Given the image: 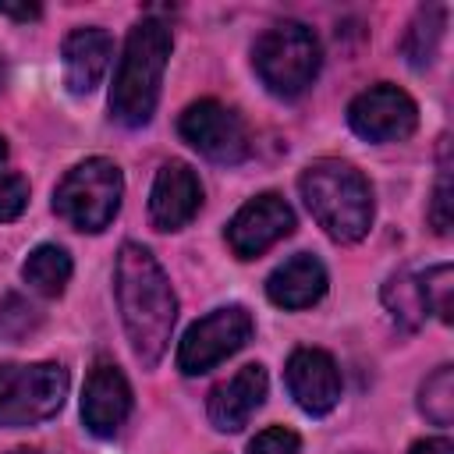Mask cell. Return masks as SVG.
Here are the masks:
<instances>
[{
	"label": "cell",
	"instance_id": "17",
	"mask_svg": "<svg viewBox=\"0 0 454 454\" xmlns=\"http://www.w3.org/2000/svg\"><path fill=\"white\" fill-rule=\"evenodd\" d=\"M21 277L32 291H39L46 298H57V294H64V287L71 280V255L60 245H39V248L28 252V259L21 266Z\"/></svg>",
	"mask_w": 454,
	"mask_h": 454
},
{
	"label": "cell",
	"instance_id": "23",
	"mask_svg": "<svg viewBox=\"0 0 454 454\" xmlns=\"http://www.w3.org/2000/svg\"><path fill=\"white\" fill-rule=\"evenodd\" d=\"M28 206V181L21 174H0V223H11Z\"/></svg>",
	"mask_w": 454,
	"mask_h": 454
},
{
	"label": "cell",
	"instance_id": "10",
	"mask_svg": "<svg viewBox=\"0 0 454 454\" xmlns=\"http://www.w3.org/2000/svg\"><path fill=\"white\" fill-rule=\"evenodd\" d=\"M291 231H294L291 206L277 192H266L234 213V220L227 223V245L238 259H255L259 252H266L270 245L287 238Z\"/></svg>",
	"mask_w": 454,
	"mask_h": 454
},
{
	"label": "cell",
	"instance_id": "28",
	"mask_svg": "<svg viewBox=\"0 0 454 454\" xmlns=\"http://www.w3.org/2000/svg\"><path fill=\"white\" fill-rule=\"evenodd\" d=\"M4 156H7V142L0 138V163H4Z\"/></svg>",
	"mask_w": 454,
	"mask_h": 454
},
{
	"label": "cell",
	"instance_id": "21",
	"mask_svg": "<svg viewBox=\"0 0 454 454\" xmlns=\"http://www.w3.org/2000/svg\"><path fill=\"white\" fill-rule=\"evenodd\" d=\"M419 287H422L426 309L436 312L440 323H450V291H454V273H450V266H447V262L429 266V270L419 277Z\"/></svg>",
	"mask_w": 454,
	"mask_h": 454
},
{
	"label": "cell",
	"instance_id": "2",
	"mask_svg": "<svg viewBox=\"0 0 454 454\" xmlns=\"http://www.w3.org/2000/svg\"><path fill=\"white\" fill-rule=\"evenodd\" d=\"M301 199L316 223L340 245L362 241L372 223V188L344 160H316L301 170Z\"/></svg>",
	"mask_w": 454,
	"mask_h": 454
},
{
	"label": "cell",
	"instance_id": "8",
	"mask_svg": "<svg viewBox=\"0 0 454 454\" xmlns=\"http://www.w3.org/2000/svg\"><path fill=\"white\" fill-rule=\"evenodd\" d=\"M177 131L192 149H199L213 163H241L252 149L241 117L216 99H199V103L184 106Z\"/></svg>",
	"mask_w": 454,
	"mask_h": 454
},
{
	"label": "cell",
	"instance_id": "6",
	"mask_svg": "<svg viewBox=\"0 0 454 454\" xmlns=\"http://www.w3.org/2000/svg\"><path fill=\"white\" fill-rule=\"evenodd\" d=\"M67 369L57 362L0 365V426H35L60 411Z\"/></svg>",
	"mask_w": 454,
	"mask_h": 454
},
{
	"label": "cell",
	"instance_id": "19",
	"mask_svg": "<svg viewBox=\"0 0 454 454\" xmlns=\"http://www.w3.org/2000/svg\"><path fill=\"white\" fill-rule=\"evenodd\" d=\"M383 305L387 312L394 316L397 326L404 330H419L426 323V298H422V287H419V277L411 273H394L387 284H383Z\"/></svg>",
	"mask_w": 454,
	"mask_h": 454
},
{
	"label": "cell",
	"instance_id": "24",
	"mask_svg": "<svg viewBox=\"0 0 454 454\" xmlns=\"http://www.w3.org/2000/svg\"><path fill=\"white\" fill-rule=\"evenodd\" d=\"M248 454H301V443L291 429L284 426H270L262 429L252 443H248Z\"/></svg>",
	"mask_w": 454,
	"mask_h": 454
},
{
	"label": "cell",
	"instance_id": "16",
	"mask_svg": "<svg viewBox=\"0 0 454 454\" xmlns=\"http://www.w3.org/2000/svg\"><path fill=\"white\" fill-rule=\"evenodd\" d=\"M266 294L280 309H309L326 294V270L316 255L298 252L270 273Z\"/></svg>",
	"mask_w": 454,
	"mask_h": 454
},
{
	"label": "cell",
	"instance_id": "7",
	"mask_svg": "<svg viewBox=\"0 0 454 454\" xmlns=\"http://www.w3.org/2000/svg\"><path fill=\"white\" fill-rule=\"evenodd\" d=\"M252 316L241 305H223L213 309L209 316H202L199 323L188 326V333L181 337L177 348V369L184 376H199L209 372L213 365H220L223 358H231L234 351H241L252 340Z\"/></svg>",
	"mask_w": 454,
	"mask_h": 454
},
{
	"label": "cell",
	"instance_id": "26",
	"mask_svg": "<svg viewBox=\"0 0 454 454\" xmlns=\"http://www.w3.org/2000/svg\"><path fill=\"white\" fill-rule=\"evenodd\" d=\"M408 454H454V443L447 436H429V440H419L411 443Z\"/></svg>",
	"mask_w": 454,
	"mask_h": 454
},
{
	"label": "cell",
	"instance_id": "1",
	"mask_svg": "<svg viewBox=\"0 0 454 454\" xmlns=\"http://www.w3.org/2000/svg\"><path fill=\"white\" fill-rule=\"evenodd\" d=\"M114 291H117V309H121L131 351L145 369H153L167 355L174 319H177V298L170 291V280L149 248L128 241L117 252Z\"/></svg>",
	"mask_w": 454,
	"mask_h": 454
},
{
	"label": "cell",
	"instance_id": "15",
	"mask_svg": "<svg viewBox=\"0 0 454 454\" xmlns=\"http://www.w3.org/2000/svg\"><path fill=\"white\" fill-rule=\"evenodd\" d=\"M60 53H64V85L74 96H89L103 82V74L110 67L114 39L103 28H74L64 39Z\"/></svg>",
	"mask_w": 454,
	"mask_h": 454
},
{
	"label": "cell",
	"instance_id": "12",
	"mask_svg": "<svg viewBox=\"0 0 454 454\" xmlns=\"http://www.w3.org/2000/svg\"><path fill=\"white\" fill-rule=\"evenodd\" d=\"M202 206V184L195 170L181 160H170L160 167L153 192H149V216L160 231H181Z\"/></svg>",
	"mask_w": 454,
	"mask_h": 454
},
{
	"label": "cell",
	"instance_id": "18",
	"mask_svg": "<svg viewBox=\"0 0 454 454\" xmlns=\"http://www.w3.org/2000/svg\"><path fill=\"white\" fill-rule=\"evenodd\" d=\"M443 21H447V11L440 4H429L411 18V25L404 32V43H401L411 67H426L436 57L440 39H443Z\"/></svg>",
	"mask_w": 454,
	"mask_h": 454
},
{
	"label": "cell",
	"instance_id": "22",
	"mask_svg": "<svg viewBox=\"0 0 454 454\" xmlns=\"http://www.w3.org/2000/svg\"><path fill=\"white\" fill-rule=\"evenodd\" d=\"M35 319H39V316H35L32 305H25L21 298L7 294L4 305H0V337H4V340H18L25 330L35 326Z\"/></svg>",
	"mask_w": 454,
	"mask_h": 454
},
{
	"label": "cell",
	"instance_id": "11",
	"mask_svg": "<svg viewBox=\"0 0 454 454\" xmlns=\"http://www.w3.org/2000/svg\"><path fill=\"white\" fill-rule=\"evenodd\" d=\"M287 390L294 404L309 415H326L340 401V372L337 362L319 348H298L287 358Z\"/></svg>",
	"mask_w": 454,
	"mask_h": 454
},
{
	"label": "cell",
	"instance_id": "13",
	"mask_svg": "<svg viewBox=\"0 0 454 454\" xmlns=\"http://www.w3.org/2000/svg\"><path fill=\"white\" fill-rule=\"evenodd\" d=\"M131 411V387L124 380V372L110 362H99L89 380H85V394H82V422L89 433L96 436H114L124 419Z\"/></svg>",
	"mask_w": 454,
	"mask_h": 454
},
{
	"label": "cell",
	"instance_id": "29",
	"mask_svg": "<svg viewBox=\"0 0 454 454\" xmlns=\"http://www.w3.org/2000/svg\"><path fill=\"white\" fill-rule=\"evenodd\" d=\"M0 85H4V57H0Z\"/></svg>",
	"mask_w": 454,
	"mask_h": 454
},
{
	"label": "cell",
	"instance_id": "20",
	"mask_svg": "<svg viewBox=\"0 0 454 454\" xmlns=\"http://www.w3.org/2000/svg\"><path fill=\"white\" fill-rule=\"evenodd\" d=\"M419 408L433 426H450L454 422V369L440 365L419 390Z\"/></svg>",
	"mask_w": 454,
	"mask_h": 454
},
{
	"label": "cell",
	"instance_id": "14",
	"mask_svg": "<svg viewBox=\"0 0 454 454\" xmlns=\"http://www.w3.org/2000/svg\"><path fill=\"white\" fill-rule=\"evenodd\" d=\"M266 369L262 365H241L227 383H220L213 394H209V422L223 433H238L252 415L255 408L262 404L266 397Z\"/></svg>",
	"mask_w": 454,
	"mask_h": 454
},
{
	"label": "cell",
	"instance_id": "27",
	"mask_svg": "<svg viewBox=\"0 0 454 454\" xmlns=\"http://www.w3.org/2000/svg\"><path fill=\"white\" fill-rule=\"evenodd\" d=\"M0 14L18 18V21H32V18H39L43 11H39V4H0Z\"/></svg>",
	"mask_w": 454,
	"mask_h": 454
},
{
	"label": "cell",
	"instance_id": "3",
	"mask_svg": "<svg viewBox=\"0 0 454 454\" xmlns=\"http://www.w3.org/2000/svg\"><path fill=\"white\" fill-rule=\"evenodd\" d=\"M167 57H170V28L160 18H142L128 32V43L114 74V89H110V110L121 124L142 128L153 121Z\"/></svg>",
	"mask_w": 454,
	"mask_h": 454
},
{
	"label": "cell",
	"instance_id": "25",
	"mask_svg": "<svg viewBox=\"0 0 454 454\" xmlns=\"http://www.w3.org/2000/svg\"><path fill=\"white\" fill-rule=\"evenodd\" d=\"M429 220H433L436 234H450V170H447V163L440 167V177H436V188H433Z\"/></svg>",
	"mask_w": 454,
	"mask_h": 454
},
{
	"label": "cell",
	"instance_id": "4",
	"mask_svg": "<svg viewBox=\"0 0 454 454\" xmlns=\"http://www.w3.org/2000/svg\"><path fill=\"white\" fill-rule=\"evenodd\" d=\"M252 64L273 96L294 99L319 74V39L301 21H280L255 39Z\"/></svg>",
	"mask_w": 454,
	"mask_h": 454
},
{
	"label": "cell",
	"instance_id": "5",
	"mask_svg": "<svg viewBox=\"0 0 454 454\" xmlns=\"http://www.w3.org/2000/svg\"><path fill=\"white\" fill-rule=\"evenodd\" d=\"M121 195H124L121 167L106 156H92V160L74 163L64 174V181L53 192V209L71 227L96 234V231L110 227V220L117 216Z\"/></svg>",
	"mask_w": 454,
	"mask_h": 454
},
{
	"label": "cell",
	"instance_id": "9",
	"mask_svg": "<svg viewBox=\"0 0 454 454\" xmlns=\"http://www.w3.org/2000/svg\"><path fill=\"white\" fill-rule=\"evenodd\" d=\"M348 124L355 128V135H362L369 142H401L415 131L419 106L404 89L380 82L351 99Z\"/></svg>",
	"mask_w": 454,
	"mask_h": 454
},
{
	"label": "cell",
	"instance_id": "30",
	"mask_svg": "<svg viewBox=\"0 0 454 454\" xmlns=\"http://www.w3.org/2000/svg\"><path fill=\"white\" fill-rule=\"evenodd\" d=\"M11 454H39V450H11Z\"/></svg>",
	"mask_w": 454,
	"mask_h": 454
}]
</instances>
